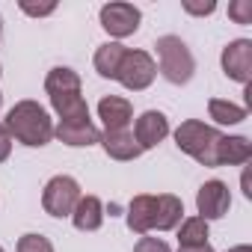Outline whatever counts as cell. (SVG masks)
Returning <instances> with one entry per match:
<instances>
[{
  "instance_id": "6da1fadb",
  "label": "cell",
  "mask_w": 252,
  "mask_h": 252,
  "mask_svg": "<svg viewBox=\"0 0 252 252\" xmlns=\"http://www.w3.org/2000/svg\"><path fill=\"white\" fill-rule=\"evenodd\" d=\"M181 214H184V202L172 193H160V196H134L131 205H128V228L137 231V234H146V231H169L181 222Z\"/></svg>"
},
{
  "instance_id": "7a4b0ae2",
  "label": "cell",
  "mask_w": 252,
  "mask_h": 252,
  "mask_svg": "<svg viewBox=\"0 0 252 252\" xmlns=\"http://www.w3.org/2000/svg\"><path fill=\"white\" fill-rule=\"evenodd\" d=\"M6 131L30 149H42L54 137V122L36 101H18L6 116Z\"/></svg>"
},
{
  "instance_id": "3957f363",
  "label": "cell",
  "mask_w": 252,
  "mask_h": 252,
  "mask_svg": "<svg viewBox=\"0 0 252 252\" xmlns=\"http://www.w3.org/2000/svg\"><path fill=\"white\" fill-rule=\"evenodd\" d=\"M220 143H222V134L199 119L181 122L175 131V146L193 160H199L202 166H220Z\"/></svg>"
},
{
  "instance_id": "277c9868",
  "label": "cell",
  "mask_w": 252,
  "mask_h": 252,
  "mask_svg": "<svg viewBox=\"0 0 252 252\" xmlns=\"http://www.w3.org/2000/svg\"><path fill=\"white\" fill-rule=\"evenodd\" d=\"M155 48H158L160 74H163L169 83L181 86V83H187V80L193 77V71H196V60H193L190 48H187L178 36H160V39L155 42Z\"/></svg>"
},
{
  "instance_id": "5b68a950",
  "label": "cell",
  "mask_w": 252,
  "mask_h": 252,
  "mask_svg": "<svg viewBox=\"0 0 252 252\" xmlns=\"http://www.w3.org/2000/svg\"><path fill=\"white\" fill-rule=\"evenodd\" d=\"M77 202H80V184H77L71 175H54V178L45 184L42 208H45L51 217H71V211H74Z\"/></svg>"
},
{
  "instance_id": "8992f818",
  "label": "cell",
  "mask_w": 252,
  "mask_h": 252,
  "mask_svg": "<svg viewBox=\"0 0 252 252\" xmlns=\"http://www.w3.org/2000/svg\"><path fill=\"white\" fill-rule=\"evenodd\" d=\"M155 74H158V65H155V60L146 51H128V54H125V60H122V65H119L116 80L125 89L140 92V89H149L152 86Z\"/></svg>"
},
{
  "instance_id": "52a82bcc",
  "label": "cell",
  "mask_w": 252,
  "mask_h": 252,
  "mask_svg": "<svg viewBox=\"0 0 252 252\" xmlns=\"http://www.w3.org/2000/svg\"><path fill=\"white\" fill-rule=\"evenodd\" d=\"M140 18L143 15L134 3H107V6H101V27L116 39L134 36L140 30Z\"/></svg>"
},
{
  "instance_id": "ba28073f",
  "label": "cell",
  "mask_w": 252,
  "mask_h": 252,
  "mask_svg": "<svg viewBox=\"0 0 252 252\" xmlns=\"http://www.w3.org/2000/svg\"><path fill=\"white\" fill-rule=\"evenodd\" d=\"M222 71L225 77L243 86L249 83V74H252V42L249 39H234L222 48Z\"/></svg>"
},
{
  "instance_id": "9c48e42d",
  "label": "cell",
  "mask_w": 252,
  "mask_h": 252,
  "mask_svg": "<svg viewBox=\"0 0 252 252\" xmlns=\"http://www.w3.org/2000/svg\"><path fill=\"white\" fill-rule=\"evenodd\" d=\"M228 205H231V193H228V184H222V181H205L196 193V208H199L202 220L225 217Z\"/></svg>"
},
{
  "instance_id": "30bf717a",
  "label": "cell",
  "mask_w": 252,
  "mask_h": 252,
  "mask_svg": "<svg viewBox=\"0 0 252 252\" xmlns=\"http://www.w3.org/2000/svg\"><path fill=\"white\" fill-rule=\"evenodd\" d=\"M169 134V119L160 113V110H146L137 125H134V140L140 143V149H155L158 143H163Z\"/></svg>"
},
{
  "instance_id": "8fae6325",
  "label": "cell",
  "mask_w": 252,
  "mask_h": 252,
  "mask_svg": "<svg viewBox=\"0 0 252 252\" xmlns=\"http://www.w3.org/2000/svg\"><path fill=\"white\" fill-rule=\"evenodd\" d=\"M98 116L104 122V131H122V128H128V125H131L134 107H131L128 98H122V95H107L98 104Z\"/></svg>"
},
{
  "instance_id": "7c38bea8",
  "label": "cell",
  "mask_w": 252,
  "mask_h": 252,
  "mask_svg": "<svg viewBox=\"0 0 252 252\" xmlns=\"http://www.w3.org/2000/svg\"><path fill=\"white\" fill-rule=\"evenodd\" d=\"M54 137L65 146H74V149L101 143V131L92 125V119H86V122H60L54 128Z\"/></svg>"
},
{
  "instance_id": "4fadbf2b",
  "label": "cell",
  "mask_w": 252,
  "mask_h": 252,
  "mask_svg": "<svg viewBox=\"0 0 252 252\" xmlns=\"http://www.w3.org/2000/svg\"><path fill=\"white\" fill-rule=\"evenodd\" d=\"M101 146H104V152L113 160H134V158L143 155L140 143L134 140V131H128V128H122V131H104L101 134Z\"/></svg>"
},
{
  "instance_id": "5bb4252c",
  "label": "cell",
  "mask_w": 252,
  "mask_h": 252,
  "mask_svg": "<svg viewBox=\"0 0 252 252\" xmlns=\"http://www.w3.org/2000/svg\"><path fill=\"white\" fill-rule=\"evenodd\" d=\"M71 222L80 231H98L104 222V205L98 196H80V202L71 211Z\"/></svg>"
},
{
  "instance_id": "9a60e30c",
  "label": "cell",
  "mask_w": 252,
  "mask_h": 252,
  "mask_svg": "<svg viewBox=\"0 0 252 252\" xmlns=\"http://www.w3.org/2000/svg\"><path fill=\"white\" fill-rule=\"evenodd\" d=\"M125 54H128V48L125 45H119V42H107V45H101L98 51H95V71L101 74V77H110V80H116V74H119V65H122V60H125Z\"/></svg>"
},
{
  "instance_id": "2e32d148",
  "label": "cell",
  "mask_w": 252,
  "mask_h": 252,
  "mask_svg": "<svg viewBox=\"0 0 252 252\" xmlns=\"http://www.w3.org/2000/svg\"><path fill=\"white\" fill-rule=\"evenodd\" d=\"M252 158V143L246 137H222L220 143V166H240Z\"/></svg>"
},
{
  "instance_id": "e0dca14e",
  "label": "cell",
  "mask_w": 252,
  "mask_h": 252,
  "mask_svg": "<svg viewBox=\"0 0 252 252\" xmlns=\"http://www.w3.org/2000/svg\"><path fill=\"white\" fill-rule=\"evenodd\" d=\"M208 113L217 125H237L246 119V107L240 104H231V101H222V98H211L208 101Z\"/></svg>"
},
{
  "instance_id": "ac0fdd59",
  "label": "cell",
  "mask_w": 252,
  "mask_h": 252,
  "mask_svg": "<svg viewBox=\"0 0 252 252\" xmlns=\"http://www.w3.org/2000/svg\"><path fill=\"white\" fill-rule=\"evenodd\" d=\"M178 243L181 246H202V243H208V220H202V217L184 220L181 228H178Z\"/></svg>"
},
{
  "instance_id": "d6986e66",
  "label": "cell",
  "mask_w": 252,
  "mask_h": 252,
  "mask_svg": "<svg viewBox=\"0 0 252 252\" xmlns=\"http://www.w3.org/2000/svg\"><path fill=\"white\" fill-rule=\"evenodd\" d=\"M18 252H54V243L45 234H24L18 240Z\"/></svg>"
},
{
  "instance_id": "ffe728a7",
  "label": "cell",
  "mask_w": 252,
  "mask_h": 252,
  "mask_svg": "<svg viewBox=\"0 0 252 252\" xmlns=\"http://www.w3.org/2000/svg\"><path fill=\"white\" fill-rule=\"evenodd\" d=\"M228 18H234V24H252V0L228 3Z\"/></svg>"
},
{
  "instance_id": "44dd1931",
  "label": "cell",
  "mask_w": 252,
  "mask_h": 252,
  "mask_svg": "<svg viewBox=\"0 0 252 252\" xmlns=\"http://www.w3.org/2000/svg\"><path fill=\"white\" fill-rule=\"evenodd\" d=\"M134 252H172V249H169V243H163L158 237H140Z\"/></svg>"
},
{
  "instance_id": "7402d4cb",
  "label": "cell",
  "mask_w": 252,
  "mask_h": 252,
  "mask_svg": "<svg viewBox=\"0 0 252 252\" xmlns=\"http://www.w3.org/2000/svg\"><path fill=\"white\" fill-rule=\"evenodd\" d=\"M184 9L190 15H211L217 9V3H214V0H208V3H193V0H184Z\"/></svg>"
},
{
  "instance_id": "603a6c76",
  "label": "cell",
  "mask_w": 252,
  "mask_h": 252,
  "mask_svg": "<svg viewBox=\"0 0 252 252\" xmlns=\"http://www.w3.org/2000/svg\"><path fill=\"white\" fill-rule=\"evenodd\" d=\"M9 152H12V137L6 131V125H0V163L9 158Z\"/></svg>"
},
{
  "instance_id": "cb8c5ba5",
  "label": "cell",
  "mask_w": 252,
  "mask_h": 252,
  "mask_svg": "<svg viewBox=\"0 0 252 252\" xmlns=\"http://www.w3.org/2000/svg\"><path fill=\"white\" fill-rule=\"evenodd\" d=\"M21 9L27 12V15H51L57 6L54 3H45V6H33V3H21Z\"/></svg>"
},
{
  "instance_id": "d4e9b609",
  "label": "cell",
  "mask_w": 252,
  "mask_h": 252,
  "mask_svg": "<svg viewBox=\"0 0 252 252\" xmlns=\"http://www.w3.org/2000/svg\"><path fill=\"white\" fill-rule=\"evenodd\" d=\"M178 252H214V249H211V243H202V246H181Z\"/></svg>"
},
{
  "instance_id": "484cf974",
  "label": "cell",
  "mask_w": 252,
  "mask_h": 252,
  "mask_svg": "<svg viewBox=\"0 0 252 252\" xmlns=\"http://www.w3.org/2000/svg\"><path fill=\"white\" fill-rule=\"evenodd\" d=\"M228 252H252V249H249V246L243 243V246H234V249H228Z\"/></svg>"
},
{
  "instance_id": "4316f807",
  "label": "cell",
  "mask_w": 252,
  "mask_h": 252,
  "mask_svg": "<svg viewBox=\"0 0 252 252\" xmlns=\"http://www.w3.org/2000/svg\"><path fill=\"white\" fill-rule=\"evenodd\" d=\"M0 39H3V18H0Z\"/></svg>"
},
{
  "instance_id": "83f0119b",
  "label": "cell",
  "mask_w": 252,
  "mask_h": 252,
  "mask_svg": "<svg viewBox=\"0 0 252 252\" xmlns=\"http://www.w3.org/2000/svg\"><path fill=\"white\" fill-rule=\"evenodd\" d=\"M0 104H3V95H0Z\"/></svg>"
},
{
  "instance_id": "f1b7e54d",
  "label": "cell",
  "mask_w": 252,
  "mask_h": 252,
  "mask_svg": "<svg viewBox=\"0 0 252 252\" xmlns=\"http://www.w3.org/2000/svg\"><path fill=\"white\" fill-rule=\"evenodd\" d=\"M0 252H3V246H0Z\"/></svg>"
}]
</instances>
